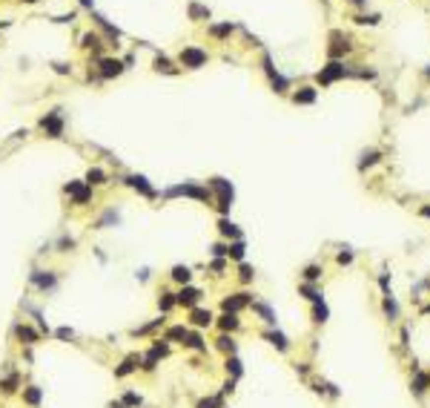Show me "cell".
Wrapping results in <instances>:
<instances>
[{
  "instance_id": "obj_1",
  "label": "cell",
  "mask_w": 430,
  "mask_h": 408,
  "mask_svg": "<svg viewBox=\"0 0 430 408\" xmlns=\"http://www.w3.org/2000/svg\"><path fill=\"white\" fill-rule=\"evenodd\" d=\"M210 187L218 193V210L221 213H230V207H232V196H235V190H232V184L227 181V178H213L210 181Z\"/></svg>"
},
{
  "instance_id": "obj_2",
  "label": "cell",
  "mask_w": 430,
  "mask_h": 408,
  "mask_svg": "<svg viewBox=\"0 0 430 408\" xmlns=\"http://www.w3.org/2000/svg\"><path fill=\"white\" fill-rule=\"evenodd\" d=\"M175 196H189V199H198V202H207V199H210V190L195 187V184H175V187L164 190V199H175Z\"/></svg>"
},
{
  "instance_id": "obj_3",
  "label": "cell",
  "mask_w": 430,
  "mask_h": 408,
  "mask_svg": "<svg viewBox=\"0 0 430 408\" xmlns=\"http://www.w3.org/2000/svg\"><path fill=\"white\" fill-rule=\"evenodd\" d=\"M40 127H43V133H46L49 138L63 136V115H61V109H52L49 115H43V118H40Z\"/></svg>"
},
{
  "instance_id": "obj_4",
  "label": "cell",
  "mask_w": 430,
  "mask_h": 408,
  "mask_svg": "<svg viewBox=\"0 0 430 408\" xmlns=\"http://www.w3.org/2000/svg\"><path fill=\"white\" fill-rule=\"evenodd\" d=\"M181 64L186 69H198L207 64V52L204 49H195V46H186V49L181 52Z\"/></svg>"
},
{
  "instance_id": "obj_5",
  "label": "cell",
  "mask_w": 430,
  "mask_h": 408,
  "mask_svg": "<svg viewBox=\"0 0 430 408\" xmlns=\"http://www.w3.org/2000/svg\"><path fill=\"white\" fill-rule=\"evenodd\" d=\"M32 285H34V288H40L43 293H46V290H55V288H58V273H52V271H34L32 273Z\"/></svg>"
},
{
  "instance_id": "obj_6",
  "label": "cell",
  "mask_w": 430,
  "mask_h": 408,
  "mask_svg": "<svg viewBox=\"0 0 430 408\" xmlns=\"http://www.w3.org/2000/svg\"><path fill=\"white\" fill-rule=\"evenodd\" d=\"M344 75H350V69L344 67V64H338V61H333L330 67H324L321 72H318V81H321V84H333L336 78H344Z\"/></svg>"
},
{
  "instance_id": "obj_7",
  "label": "cell",
  "mask_w": 430,
  "mask_h": 408,
  "mask_svg": "<svg viewBox=\"0 0 430 408\" xmlns=\"http://www.w3.org/2000/svg\"><path fill=\"white\" fill-rule=\"evenodd\" d=\"M66 193L75 199V204H86L89 199H92V187H89L86 181H69Z\"/></svg>"
},
{
  "instance_id": "obj_8",
  "label": "cell",
  "mask_w": 430,
  "mask_h": 408,
  "mask_svg": "<svg viewBox=\"0 0 430 408\" xmlns=\"http://www.w3.org/2000/svg\"><path fill=\"white\" fill-rule=\"evenodd\" d=\"M123 69H126V67H123L121 61H115V58H103V61H100V78H103V81H109V78H118Z\"/></svg>"
},
{
  "instance_id": "obj_9",
  "label": "cell",
  "mask_w": 430,
  "mask_h": 408,
  "mask_svg": "<svg viewBox=\"0 0 430 408\" xmlns=\"http://www.w3.org/2000/svg\"><path fill=\"white\" fill-rule=\"evenodd\" d=\"M166 354H169V345H164V342H155V345H152V351L147 354V359H144V371H152V368L158 365V359L166 357Z\"/></svg>"
},
{
  "instance_id": "obj_10",
  "label": "cell",
  "mask_w": 430,
  "mask_h": 408,
  "mask_svg": "<svg viewBox=\"0 0 430 408\" xmlns=\"http://www.w3.org/2000/svg\"><path fill=\"white\" fill-rule=\"evenodd\" d=\"M126 184H129L132 190H138L141 196H147V199H155V196H158L155 190L149 187V181L144 178V175H126Z\"/></svg>"
},
{
  "instance_id": "obj_11",
  "label": "cell",
  "mask_w": 430,
  "mask_h": 408,
  "mask_svg": "<svg viewBox=\"0 0 430 408\" xmlns=\"http://www.w3.org/2000/svg\"><path fill=\"white\" fill-rule=\"evenodd\" d=\"M264 69H267V75H270V81H273V86H276V92H284V89L290 86V81H287V78H281V75L273 69V61H270V55L264 58Z\"/></svg>"
},
{
  "instance_id": "obj_12",
  "label": "cell",
  "mask_w": 430,
  "mask_h": 408,
  "mask_svg": "<svg viewBox=\"0 0 430 408\" xmlns=\"http://www.w3.org/2000/svg\"><path fill=\"white\" fill-rule=\"evenodd\" d=\"M198 299H201L198 288H184L181 293L175 296V302H178V305H186V307H195V305H198Z\"/></svg>"
},
{
  "instance_id": "obj_13",
  "label": "cell",
  "mask_w": 430,
  "mask_h": 408,
  "mask_svg": "<svg viewBox=\"0 0 430 408\" xmlns=\"http://www.w3.org/2000/svg\"><path fill=\"white\" fill-rule=\"evenodd\" d=\"M244 305H249V293H235L230 299H224V310L227 313H235V310H241Z\"/></svg>"
},
{
  "instance_id": "obj_14",
  "label": "cell",
  "mask_w": 430,
  "mask_h": 408,
  "mask_svg": "<svg viewBox=\"0 0 430 408\" xmlns=\"http://www.w3.org/2000/svg\"><path fill=\"white\" fill-rule=\"evenodd\" d=\"M15 334H17V340H20V342H26V345H34V342H37V334H34L29 325H17V328H15Z\"/></svg>"
},
{
  "instance_id": "obj_15",
  "label": "cell",
  "mask_w": 430,
  "mask_h": 408,
  "mask_svg": "<svg viewBox=\"0 0 430 408\" xmlns=\"http://www.w3.org/2000/svg\"><path fill=\"white\" fill-rule=\"evenodd\" d=\"M218 227H221V233L230 238H241V230H238V224H232L230 219H221L218 221Z\"/></svg>"
},
{
  "instance_id": "obj_16",
  "label": "cell",
  "mask_w": 430,
  "mask_h": 408,
  "mask_svg": "<svg viewBox=\"0 0 430 408\" xmlns=\"http://www.w3.org/2000/svg\"><path fill=\"white\" fill-rule=\"evenodd\" d=\"M118 221H121V213H118V210H106V213L100 216V221L95 224V227H98V230H103V227H109V224H118Z\"/></svg>"
},
{
  "instance_id": "obj_17",
  "label": "cell",
  "mask_w": 430,
  "mask_h": 408,
  "mask_svg": "<svg viewBox=\"0 0 430 408\" xmlns=\"http://www.w3.org/2000/svg\"><path fill=\"white\" fill-rule=\"evenodd\" d=\"M106 181V172L100 170V167H89V172H86V184L92 187V184H103Z\"/></svg>"
},
{
  "instance_id": "obj_18",
  "label": "cell",
  "mask_w": 430,
  "mask_h": 408,
  "mask_svg": "<svg viewBox=\"0 0 430 408\" xmlns=\"http://www.w3.org/2000/svg\"><path fill=\"white\" fill-rule=\"evenodd\" d=\"M192 322L198 325V328H207V325H213V313H210V310H198V307H195V310H192Z\"/></svg>"
},
{
  "instance_id": "obj_19",
  "label": "cell",
  "mask_w": 430,
  "mask_h": 408,
  "mask_svg": "<svg viewBox=\"0 0 430 408\" xmlns=\"http://www.w3.org/2000/svg\"><path fill=\"white\" fill-rule=\"evenodd\" d=\"M293 101H296V103H313L315 101V89H313V86H304L301 92L293 95Z\"/></svg>"
},
{
  "instance_id": "obj_20",
  "label": "cell",
  "mask_w": 430,
  "mask_h": 408,
  "mask_svg": "<svg viewBox=\"0 0 430 408\" xmlns=\"http://www.w3.org/2000/svg\"><path fill=\"white\" fill-rule=\"evenodd\" d=\"M135 362H138V357H135V354H132L129 359H123V362H121V368H115V376H126V374H132L135 368H138Z\"/></svg>"
},
{
  "instance_id": "obj_21",
  "label": "cell",
  "mask_w": 430,
  "mask_h": 408,
  "mask_svg": "<svg viewBox=\"0 0 430 408\" xmlns=\"http://www.w3.org/2000/svg\"><path fill=\"white\" fill-rule=\"evenodd\" d=\"M267 340L273 342V345H276L278 351H287V348H290V342H287V337H284V334H278V331H273V334H267Z\"/></svg>"
},
{
  "instance_id": "obj_22",
  "label": "cell",
  "mask_w": 430,
  "mask_h": 408,
  "mask_svg": "<svg viewBox=\"0 0 430 408\" xmlns=\"http://www.w3.org/2000/svg\"><path fill=\"white\" fill-rule=\"evenodd\" d=\"M189 276H192V273H189V268H184V265H175V268H172V279L181 282V285L189 282Z\"/></svg>"
},
{
  "instance_id": "obj_23",
  "label": "cell",
  "mask_w": 430,
  "mask_h": 408,
  "mask_svg": "<svg viewBox=\"0 0 430 408\" xmlns=\"http://www.w3.org/2000/svg\"><path fill=\"white\" fill-rule=\"evenodd\" d=\"M175 305H178V302H175V293H161V299H158V307H161L164 313H166V310H172Z\"/></svg>"
},
{
  "instance_id": "obj_24",
  "label": "cell",
  "mask_w": 430,
  "mask_h": 408,
  "mask_svg": "<svg viewBox=\"0 0 430 408\" xmlns=\"http://www.w3.org/2000/svg\"><path fill=\"white\" fill-rule=\"evenodd\" d=\"M23 400H26L29 406H37V403H40V388H37V385H29V388L23 391Z\"/></svg>"
},
{
  "instance_id": "obj_25",
  "label": "cell",
  "mask_w": 430,
  "mask_h": 408,
  "mask_svg": "<svg viewBox=\"0 0 430 408\" xmlns=\"http://www.w3.org/2000/svg\"><path fill=\"white\" fill-rule=\"evenodd\" d=\"M244 250H247V247H244V241L238 238L235 244H230V250H227V256H232V259H238V262H241V259H244Z\"/></svg>"
},
{
  "instance_id": "obj_26",
  "label": "cell",
  "mask_w": 430,
  "mask_h": 408,
  "mask_svg": "<svg viewBox=\"0 0 430 408\" xmlns=\"http://www.w3.org/2000/svg\"><path fill=\"white\" fill-rule=\"evenodd\" d=\"M186 334H189V331H186L184 325H175V328L166 331V340H186Z\"/></svg>"
},
{
  "instance_id": "obj_27",
  "label": "cell",
  "mask_w": 430,
  "mask_h": 408,
  "mask_svg": "<svg viewBox=\"0 0 430 408\" xmlns=\"http://www.w3.org/2000/svg\"><path fill=\"white\" fill-rule=\"evenodd\" d=\"M221 328H224V331H235V328H238V316H235V313H224V316H221Z\"/></svg>"
},
{
  "instance_id": "obj_28",
  "label": "cell",
  "mask_w": 430,
  "mask_h": 408,
  "mask_svg": "<svg viewBox=\"0 0 430 408\" xmlns=\"http://www.w3.org/2000/svg\"><path fill=\"white\" fill-rule=\"evenodd\" d=\"M184 345H189V348H195V351H204V348H207V345H204V340H201L198 334H186Z\"/></svg>"
},
{
  "instance_id": "obj_29",
  "label": "cell",
  "mask_w": 430,
  "mask_h": 408,
  "mask_svg": "<svg viewBox=\"0 0 430 408\" xmlns=\"http://www.w3.org/2000/svg\"><path fill=\"white\" fill-rule=\"evenodd\" d=\"M155 69H158V72H175V67L169 64V58H164V55L155 58Z\"/></svg>"
},
{
  "instance_id": "obj_30",
  "label": "cell",
  "mask_w": 430,
  "mask_h": 408,
  "mask_svg": "<svg viewBox=\"0 0 430 408\" xmlns=\"http://www.w3.org/2000/svg\"><path fill=\"white\" fill-rule=\"evenodd\" d=\"M83 46H86V49H100V37L95 32L83 34Z\"/></svg>"
},
{
  "instance_id": "obj_31",
  "label": "cell",
  "mask_w": 430,
  "mask_h": 408,
  "mask_svg": "<svg viewBox=\"0 0 430 408\" xmlns=\"http://www.w3.org/2000/svg\"><path fill=\"white\" fill-rule=\"evenodd\" d=\"M235 26L232 23H221V26H210V34H215V37H224V34H230Z\"/></svg>"
},
{
  "instance_id": "obj_32",
  "label": "cell",
  "mask_w": 430,
  "mask_h": 408,
  "mask_svg": "<svg viewBox=\"0 0 430 408\" xmlns=\"http://www.w3.org/2000/svg\"><path fill=\"white\" fill-rule=\"evenodd\" d=\"M327 319V305L324 299H315V322H324Z\"/></svg>"
},
{
  "instance_id": "obj_33",
  "label": "cell",
  "mask_w": 430,
  "mask_h": 408,
  "mask_svg": "<svg viewBox=\"0 0 430 408\" xmlns=\"http://www.w3.org/2000/svg\"><path fill=\"white\" fill-rule=\"evenodd\" d=\"M252 307H255V310H258V313H261V316H264L270 325H276V313H273V310H270L267 305H261V302H258V305H252Z\"/></svg>"
},
{
  "instance_id": "obj_34",
  "label": "cell",
  "mask_w": 430,
  "mask_h": 408,
  "mask_svg": "<svg viewBox=\"0 0 430 408\" xmlns=\"http://www.w3.org/2000/svg\"><path fill=\"white\" fill-rule=\"evenodd\" d=\"M121 403H123L126 408H138V406H141V397L129 391V394H123V400H121Z\"/></svg>"
},
{
  "instance_id": "obj_35",
  "label": "cell",
  "mask_w": 430,
  "mask_h": 408,
  "mask_svg": "<svg viewBox=\"0 0 430 408\" xmlns=\"http://www.w3.org/2000/svg\"><path fill=\"white\" fill-rule=\"evenodd\" d=\"M221 406H224L221 397H210V400H201L198 403V408H221Z\"/></svg>"
},
{
  "instance_id": "obj_36",
  "label": "cell",
  "mask_w": 430,
  "mask_h": 408,
  "mask_svg": "<svg viewBox=\"0 0 430 408\" xmlns=\"http://www.w3.org/2000/svg\"><path fill=\"white\" fill-rule=\"evenodd\" d=\"M218 348L227 351V354H235V342H232L230 337H221V340H218Z\"/></svg>"
},
{
  "instance_id": "obj_37",
  "label": "cell",
  "mask_w": 430,
  "mask_h": 408,
  "mask_svg": "<svg viewBox=\"0 0 430 408\" xmlns=\"http://www.w3.org/2000/svg\"><path fill=\"white\" fill-rule=\"evenodd\" d=\"M189 17H210V9H204V6H198V3H192V6H189Z\"/></svg>"
},
{
  "instance_id": "obj_38",
  "label": "cell",
  "mask_w": 430,
  "mask_h": 408,
  "mask_svg": "<svg viewBox=\"0 0 430 408\" xmlns=\"http://www.w3.org/2000/svg\"><path fill=\"white\" fill-rule=\"evenodd\" d=\"M227 371H232V376H241V362L235 357H230L227 359Z\"/></svg>"
},
{
  "instance_id": "obj_39",
  "label": "cell",
  "mask_w": 430,
  "mask_h": 408,
  "mask_svg": "<svg viewBox=\"0 0 430 408\" xmlns=\"http://www.w3.org/2000/svg\"><path fill=\"white\" fill-rule=\"evenodd\" d=\"M428 382H430V379L425 374L416 376V394H425V391H428Z\"/></svg>"
},
{
  "instance_id": "obj_40",
  "label": "cell",
  "mask_w": 430,
  "mask_h": 408,
  "mask_svg": "<svg viewBox=\"0 0 430 408\" xmlns=\"http://www.w3.org/2000/svg\"><path fill=\"white\" fill-rule=\"evenodd\" d=\"M384 310H387V313H390V319H396L399 307H396V302H393V299H390V296H387V299H384Z\"/></svg>"
},
{
  "instance_id": "obj_41",
  "label": "cell",
  "mask_w": 430,
  "mask_h": 408,
  "mask_svg": "<svg viewBox=\"0 0 430 408\" xmlns=\"http://www.w3.org/2000/svg\"><path fill=\"white\" fill-rule=\"evenodd\" d=\"M17 382H20V379H17V374H12L9 379H6V382H3V385H0V388H3V391H15Z\"/></svg>"
},
{
  "instance_id": "obj_42",
  "label": "cell",
  "mask_w": 430,
  "mask_h": 408,
  "mask_svg": "<svg viewBox=\"0 0 430 408\" xmlns=\"http://www.w3.org/2000/svg\"><path fill=\"white\" fill-rule=\"evenodd\" d=\"M161 322H164V319H155V322H149V325H144V328H138V331H135V337H138V334H152V331H155V328H158Z\"/></svg>"
},
{
  "instance_id": "obj_43",
  "label": "cell",
  "mask_w": 430,
  "mask_h": 408,
  "mask_svg": "<svg viewBox=\"0 0 430 408\" xmlns=\"http://www.w3.org/2000/svg\"><path fill=\"white\" fill-rule=\"evenodd\" d=\"M58 247H61V250H63V253H66V250H72V247H75V238L63 236V238H61V241H58Z\"/></svg>"
},
{
  "instance_id": "obj_44",
  "label": "cell",
  "mask_w": 430,
  "mask_h": 408,
  "mask_svg": "<svg viewBox=\"0 0 430 408\" xmlns=\"http://www.w3.org/2000/svg\"><path fill=\"white\" fill-rule=\"evenodd\" d=\"M376 158H379V153H364V155H362V164H359V167L364 170V167H367V164H373Z\"/></svg>"
},
{
  "instance_id": "obj_45",
  "label": "cell",
  "mask_w": 430,
  "mask_h": 408,
  "mask_svg": "<svg viewBox=\"0 0 430 408\" xmlns=\"http://www.w3.org/2000/svg\"><path fill=\"white\" fill-rule=\"evenodd\" d=\"M252 276H255L252 268H249V265H241V279H244V282H252Z\"/></svg>"
},
{
  "instance_id": "obj_46",
  "label": "cell",
  "mask_w": 430,
  "mask_h": 408,
  "mask_svg": "<svg viewBox=\"0 0 430 408\" xmlns=\"http://www.w3.org/2000/svg\"><path fill=\"white\" fill-rule=\"evenodd\" d=\"M58 337H61V340H72L75 331H72V328H58Z\"/></svg>"
},
{
  "instance_id": "obj_47",
  "label": "cell",
  "mask_w": 430,
  "mask_h": 408,
  "mask_svg": "<svg viewBox=\"0 0 430 408\" xmlns=\"http://www.w3.org/2000/svg\"><path fill=\"white\" fill-rule=\"evenodd\" d=\"M338 262H341V265H350V262H353V253H350V250L347 253H338Z\"/></svg>"
},
{
  "instance_id": "obj_48",
  "label": "cell",
  "mask_w": 430,
  "mask_h": 408,
  "mask_svg": "<svg viewBox=\"0 0 430 408\" xmlns=\"http://www.w3.org/2000/svg\"><path fill=\"white\" fill-rule=\"evenodd\" d=\"M227 250H230V247H224V244H215V247H213L215 256H227Z\"/></svg>"
},
{
  "instance_id": "obj_49",
  "label": "cell",
  "mask_w": 430,
  "mask_h": 408,
  "mask_svg": "<svg viewBox=\"0 0 430 408\" xmlns=\"http://www.w3.org/2000/svg\"><path fill=\"white\" fill-rule=\"evenodd\" d=\"M304 276H307V279H318L321 273H318V268H307V273H304Z\"/></svg>"
},
{
  "instance_id": "obj_50",
  "label": "cell",
  "mask_w": 430,
  "mask_h": 408,
  "mask_svg": "<svg viewBox=\"0 0 430 408\" xmlns=\"http://www.w3.org/2000/svg\"><path fill=\"white\" fill-rule=\"evenodd\" d=\"M55 72H61V75H66V72H69V67H66V64H55Z\"/></svg>"
},
{
  "instance_id": "obj_51",
  "label": "cell",
  "mask_w": 430,
  "mask_h": 408,
  "mask_svg": "<svg viewBox=\"0 0 430 408\" xmlns=\"http://www.w3.org/2000/svg\"><path fill=\"white\" fill-rule=\"evenodd\" d=\"M138 279H141V282H147V279H149V268H144V271L138 273Z\"/></svg>"
},
{
  "instance_id": "obj_52",
  "label": "cell",
  "mask_w": 430,
  "mask_h": 408,
  "mask_svg": "<svg viewBox=\"0 0 430 408\" xmlns=\"http://www.w3.org/2000/svg\"><path fill=\"white\" fill-rule=\"evenodd\" d=\"M81 6H83V9H92V6H95V0H81Z\"/></svg>"
},
{
  "instance_id": "obj_53",
  "label": "cell",
  "mask_w": 430,
  "mask_h": 408,
  "mask_svg": "<svg viewBox=\"0 0 430 408\" xmlns=\"http://www.w3.org/2000/svg\"><path fill=\"white\" fill-rule=\"evenodd\" d=\"M109 408H126L123 403H109Z\"/></svg>"
},
{
  "instance_id": "obj_54",
  "label": "cell",
  "mask_w": 430,
  "mask_h": 408,
  "mask_svg": "<svg viewBox=\"0 0 430 408\" xmlns=\"http://www.w3.org/2000/svg\"><path fill=\"white\" fill-rule=\"evenodd\" d=\"M422 213H425V216H428V219H430V207H425V210H422Z\"/></svg>"
},
{
  "instance_id": "obj_55",
  "label": "cell",
  "mask_w": 430,
  "mask_h": 408,
  "mask_svg": "<svg viewBox=\"0 0 430 408\" xmlns=\"http://www.w3.org/2000/svg\"><path fill=\"white\" fill-rule=\"evenodd\" d=\"M353 3H359V6H364V3H367V0H353Z\"/></svg>"
},
{
  "instance_id": "obj_56",
  "label": "cell",
  "mask_w": 430,
  "mask_h": 408,
  "mask_svg": "<svg viewBox=\"0 0 430 408\" xmlns=\"http://www.w3.org/2000/svg\"><path fill=\"white\" fill-rule=\"evenodd\" d=\"M26 3H37V0H26Z\"/></svg>"
},
{
  "instance_id": "obj_57",
  "label": "cell",
  "mask_w": 430,
  "mask_h": 408,
  "mask_svg": "<svg viewBox=\"0 0 430 408\" xmlns=\"http://www.w3.org/2000/svg\"><path fill=\"white\" fill-rule=\"evenodd\" d=\"M428 75H430V67H428Z\"/></svg>"
}]
</instances>
